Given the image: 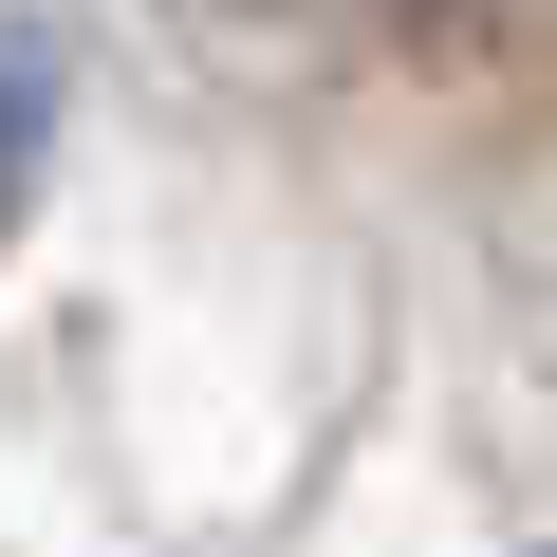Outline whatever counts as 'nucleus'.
<instances>
[{
  "label": "nucleus",
  "instance_id": "f257e3e1",
  "mask_svg": "<svg viewBox=\"0 0 557 557\" xmlns=\"http://www.w3.org/2000/svg\"><path fill=\"white\" fill-rule=\"evenodd\" d=\"M20 131H38V75H20V57H0V168H20Z\"/></svg>",
  "mask_w": 557,
  "mask_h": 557
}]
</instances>
